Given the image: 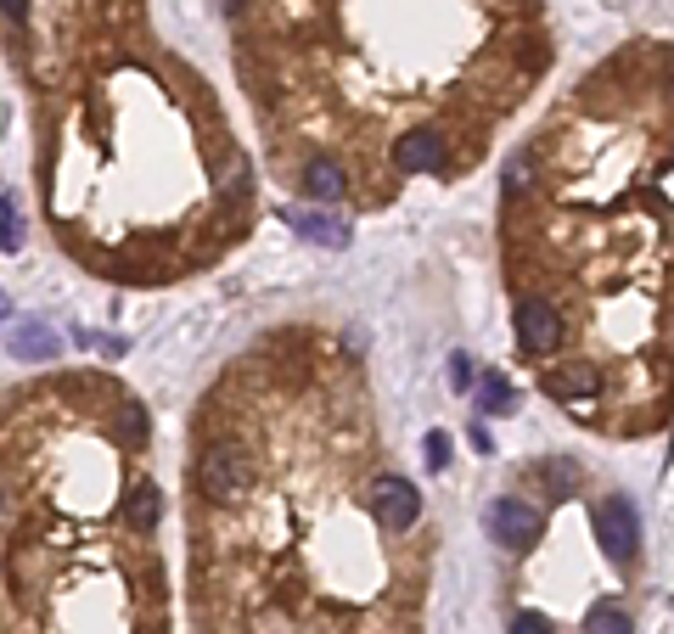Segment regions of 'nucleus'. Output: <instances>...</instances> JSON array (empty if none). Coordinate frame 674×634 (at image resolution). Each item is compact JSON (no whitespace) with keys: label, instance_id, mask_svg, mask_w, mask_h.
Listing matches in <instances>:
<instances>
[{"label":"nucleus","instance_id":"423d86ee","mask_svg":"<svg viewBox=\"0 0 674 634\" xmlns=\"http://www.w3.org/2000/svg\"><path fill=\"white\" fill-rule=\"evenodd\" d=\"M298 192L309 203H337V197L349 192V168L331 163V157H304L298 163Z\"/></svg>","mask_w":674,"mask_h":634},{"label":"nucleus","instance_id":"9b49d317","mask_svg":"<svg viewBox=\"0 0 674 634\" xmlns=\"http://www.w3.org/2000/svg\"><path fill=\"white\" fill-rule=\"evenodd\" d=\"M584 634H635V623H630L624 606H596L590 623H584Z\"/></svg>","mask_w":674,"mask_h":634},{"label":"nucleus","instance_id":"1a4fd4ad","mask_svg":"<svg viewBox=\"0 0 674 634\" xmlns=\"http://www.w3.org/2000/svg\"><path fill=\"white\" fill-rule=\"evenodd\" d=\"M12 354H23V359H57V337H51L40 320H23V326L12 331Z\"/></svg>","mask_w":674,"mask_h":634},{"label":"nucleus","instance_id":"0eeeda50","mask_svg":"<svg viewBox=\"0 0 674 634\" xmlns=\"http://www.w3.org/2000/svg\"><path fill=\"white\" fill-rule=\"evenodd\" d=\"M157 517H163V489H157L152 478H141V483L124 494V522H130L135 533H152Z\"/></svg>","mask_w":674,"mask_h":634},{"label":"nucleus","instance_id":"20e7f679","mask_svg":"<svg viewBox=\"0 0 674 634\" xmlns=\"http://www.w3.org/2000/svg\"><path fill=\"white\" fill-rule=\"evenodd\" d=\"M596 528H602V545H607V556L619 562V567H630L635 562V551H641V517H635V505L630 500H602V511H596Z\"/></svg>","mask_w":674,"mask_h":634},{"label":"nucleus","instance_id":"6e6552de","mask_svg":"<svg viewBox=\"0 0 674 634\" xmlns=\"http://www.w3.org/2000/svg\"><path fill=\"white\" fill-rule=\"evenodd\" d=\"M472 405H478L483 416H518V388L506 382L500 371H483V377H478V393H472Z\"/></svg>","mask_w":674,"mask_h":634},{"label":"nucleus","instance_id":"39448f33","mask_svg":"<svg viewBox=\"0 0 674 634\" xmlns=\"http://www.w3.org/2000/svg\"><path fill=\"white\" fill-rule=\"evenodd\" d=\"M371 500H377V517H382L394 533H410V528L421 522V494H416V483L399 478V472H377Z\"/></svg>","mask_w":674,"mask_h":634},{"label":"nucleus","instance_id":"4468645a","mask_svg":"<svg viewBox=\"0 0 674 634\" xmlns=\"http://www.w3.org/2000/svg\"><path fill=\"white\" fill-rule=\"evenodd\" d=\"M512 634H551V623H545L540 612H518V617H512Z\"/></svg>","mask_w":674,"mask_h":634},{"label":"nucleus","instance_id":"2eb2a0df","mask_svg":"<svg viewBox=\"0 0 674 634\" xmlns=\"http://www.w3.org/2000/svg\"><path fill=\"white\" fill-rule=\"evenodd\" d=\"M450 382H456V388H472V366H467V359H461V354L450 359Z\"/></svg>","mask_w":674,"mask_h":634},{"label":"nucleus","instance_id":"7ed1b4c3","mask_svg":"<svg viewBox=\"0 0 674 634\" xmlns=\"http://www.w3.org/2000/svg\"><path fill=\"white\" fill-rule=\"evenodd\" d=\"M489 533H494V545H534V539L545 533V517L534 500H518V494H500L489 505Z\"/></svg>","mask_w":674,"mask_h":634},{"label":"nucleus","instance_id":"f257e3e1","mask_svg":"<svg viewBox=\"0 0 674 634\" xmlns=\"http://www.w3.org/2000/svg\"><path fill=\"white\" fill-rule=\"evenodd\" d=\"M512 298L545 304L562 348L540 388L584 427L674 421V45H630L506 168Z\"/></svg>","mask_w":674,"mask_h":634},{"label":"nucleus","instance_id":"9d476101","mask_svg":"<svg viewBox=\"0 0 674 634\" xmlns=\"http://www.w3.org/2000/svg\"><path fill=\"white\" fill-rule=\"evenodd\" d=\"M293 225H298L309 242H326V247H344V242H349V231L337 225V219H326V214H293Z\"/></svg>","mask_w":674,"mask_h":634},{"label":"nucleus","instance_id":"f3484780","mask_svg":"<svg viewBox=\"0 0 674 634\" xmlns=\"http://www.w3.org/2000/svg\"><path fill=\"white\" fill-rule=\"evenodd\" d=\"M0 517H7V500H0Z\"/></svg>","mask_w":674,"mask_h":634},{"label":"nucleus","instance_id":"dca6fc26","mask_svg":"<svg viewBox=\"0 0 674 634\" xmlns=\"http://www.w3.org/2000/svg\"><path fill=\"white\" fill-rule=\"evenodd\" d=\"M0 12H7L12 23H23L29 18V0H0Z\"/></svg>","mask_w":674,"mask_h":634},{"label":"nucleus","instance_id":"ddd939ff","mask_svg":"<svg viewBox=\"0 0 674 634\" xmlns=\"http://www.w3.org/2000/svg\"><path fill=\"white\" fill-rule=\"evenodd\" d=\"M428 467H433V472L450 467V432H428Z\"/></svg>","mask_w":674,"mask_h":634},{"label":"nucleus","instance_id":"f03ea898","mask_svg":"<svg viewBox=\"0 0 674 634\" xmlns=\"http://www.w3.org/2000/svg\"><path fill=\"white\" fill-rule=\"evenodd\" d=\"M253 478H259V472H253V456H247L236 438L208 443L203 461H197V494L208 505H219V511H236L253 494Z\"/></svg>","mask_w":674,"mask_h":634},{"label":"nucleus","instance_id":"f8f14e48","mask_svg":"<svg viewBox=\"0 0 674 634\" xmlns=\"http://www.w3.org/2000/svg\"><path fill=\"white\" fill-rule=\"evenodd\" d=\"M0 247H7V253H18V247H23V225H18L12 197H0Z\"/></svg>","mask_w":674,"mask_h":634}]
</instances>
